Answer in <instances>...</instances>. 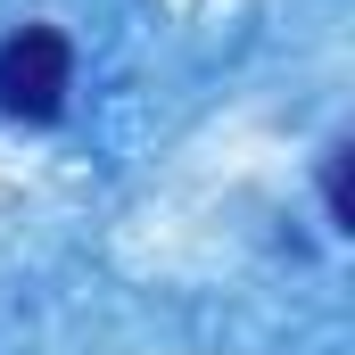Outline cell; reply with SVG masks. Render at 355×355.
Masks as SVG:
<instances>
[{
	"label": "cell",
	"instance_id": "1",
	"mask_svg": "<svg viewBox=\"0 0 355 355\" xmlns=\"http://www.w3.org/2000/svg\"><path fill=\"white\" fill-rule=\"evenodd\" d=\"M67 83H75V50H67L58 25H25V33L0 42V107L8 116L50 124L67 107Z\"/></svg>",
	"mask_w": 355,
	"mask_h": 355
}]
</instances>
